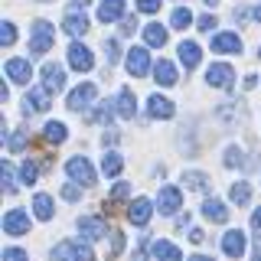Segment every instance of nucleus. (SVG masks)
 Returning <instances> with one entry per match:
<instances>
[{"label":"nucleus","instance_id":"f257e3e1","mask_svg":"<svg viewBox=\"0 0 261 261\" xmlns=\"http://www.w3.org/2000/svg\"><path fill=\"white\" fill-rule=\"evenodd\" d=\"M56 46V27L49 20H36L30 33V56H43Z\"/></svg>","mask_w":261,"mask_h":261},{"label":"nucleus","instance_id":"f03ea898","mask_svg":"<svg viewBox=\"0 0 261 261\" xmlns=\"http://www.w3.org/2000/svg\"><path fill=\"white\" fill-rule=\"evenodd\" d=\"M53 261H95V251L85 239L82 242H59L53 248Z\"/></svg>","mask_w":261,"mask_h":261},{"label":"nucleus","instance_id":"7ed1b4c3","mask_svg":"<svg viewBox=\"0 0 261 261\" xmlns=\"http://www.w3.org/2000/svg\"><path fill=\"white\" fill-rule=\"evenodd\" d=\"M53 88L49 85H33L30 95L23 98V114H39V111H49V105H53Z\"/></svg>","mask_w":261,"mask_h":261},{"label":"nucleus","instance_id":"20e7f679","mask_svg":"<svg viewBox=\"0 0 261 261\" xmlns=\"http://www.w3.org/2000/svg\"><path fill=\"white\" fill-rule=\"evenodd\" d=\"M65 173L72 176V183H82V186H95V170H92V160L85 153H75L69 163H65Z\"/></svg>","mask_w":261,"mask_h":261},{"label":"nucleus","instance_id":"39448f33","mask_svg":"<svg viewBox=\"0 0 261 261\" xmlns=\"http://www.w3.org/2000/svg\"><path fill=\"white\" fill-rule=\"evenodd\" d=\"M95 95H98V88L92 85V82H82V85H75L69 92V98H65V105H69V111H75V114H82L88 108V105L95 101Z\"/></svg>","mask_w":261,"mask_h":261},{"label":"nucleus","instance_id":"423d86ee","mask_svg":"<svg viewBox=\"0 0 261 261\" xmlns=\"http://www.w3.org/2000/svg\"><path fill=\"white\" fill-rule=\"evenodd\" d=\"M75 228L82 232V239H85V242H101L105 235H108V222H105L101 216H79Z\"/></svg>","mask_w":261,"mask_h":261},{"label":"nucleus","instance_id":"0eeeda50","mask_svg":"<svg viewBox=\"0 0 261 261\" xmlns=\"http://www.w3.org/2000/svg\"><path fill=\"white\" fill-rule=\"evenodd\" d=\"M150 216H153V202H150V199H144V196L130 199V206H127V222H130V225L144 228L147 222H150Z\"/></svg>","mask_w":261,"mask_h":261},{"label":"nucleus","instance_id":"6e6552de","mask_svg":"<svg viewBox=\"0 0 261 261\" xmlns=\"http://www.w3.org/2000/svg\"><path fill=\"white\" fill-rule=\"evenodd\" d=\"M157 206H160V216H176L179 206H183V193H179L176 186H160Z\"/></svg>","mask_w":261,"mask_h":261},{"label":"nucleus","instance_id":"1a4fd4ad","mask_svg":"<svg viewBox=\"0 0 261 261\" xmlns=\"http://www.w3.org/2000/svg\"><path fill=\"white\" fill-rule=\"evenodd\" d=\"M206 82H209L212 88H232L235 69H232V65H225V62H212L209 69H206Z\"/></svg>","mask_w":261,"mask_h":261},{"label":"nucleus","instance_id":"9d476101","mask_svg":"<svg viewBox=\"0 0 261 261\" xmlns=\"http://www.w3.org/2000/svg\"><path fill=\"white\" fill-rule=\"evenodd\" d=\"M69 65H72L75 72H92V69H95L92 49L82 46V43H72V46H69Z\"/></svg>","mask_w":261,"mask_h":261},{"label":"nucleus","instance_id":"9b49d317","mask_svg":"<svg viewBox=\"0 0 261 261\" xmlns=\"http://www.w3.org/2000/svg\"><path fill=\"white\" fill-rule=\"evenodd\" d=\"M4 72H7V79H10L13 85H30V79H33V65H30V59H7Z\"/></svg>","mask_w":261,"mask_h":261},{"label":"nucleus","instance_id":"f8f14e48","mask_svg":"<svg viewBox=\"0 0 261 261\" xmlns=\"http://www.w3.org/2000/svg\"><path fill=\"white\" fill-rule=\"evenodd\" d=\"M245 248H248V239H245L242 228H228V232L222 235V251L228 258H242Z\"/></svg>","mask_w":261,"mask_h":261},{"label":"nucleus","instance_id":"ddd939ff","mask_svg":"<svg viewBox=\"0 0 261 261\" xmlns=\"http://www.w3.org/2000/svg\"><path fill=\"white\" fill-rule=\"evenodd\" d=\"M124 59H127V72H130V75L141 79V75H147V72H150V56H147L144 46H134V49L124 56Z\"/></svg>","mask_w":261,"mask_h":261},{"label":"nucleus","instance_id":"4468645a","mask_svg":"<svg viewBox=\"0 0 261 261\" xmlns=\"http://www.w3.org/2000/svg\"><path fill=\"white\" fill-rule=\"evenodd\" d=\"M4 232L7 235H27L30 232V216L23 209H10L4 216Z\"/></svg>","mask_w":261,"mask_h":261},{"label":"nucleus","instance_id":"2eb2a0df","mask_svg":"<svg viewBox=\"0 0 261 261\" xmlns=\"http://www.w3.org/2000/svg\"><path fill=\"white\" fill-rule=\"evenodd\" d=\"M150 255L157 261H183V251H179L173 242H167V239H153L150 242Z\"/></svg>","mask_w":261,"mask_h":261},{"label":"nucleus","instance_id":"dca6fc26","mask_svg":"<svg viewBox=\"0 0 261 261\" xmlns=\"http://www.w3.org/2000/svg\"><path fill=\"white\" fill-rule=\"evenodd\" d=\"M147 111H150V118H157V121H170L173 118V101L163 98V95H150L147 98Z\"/></svg>","mask_w":261,"mask_h":261},{"label":"nucleus","instance_id":"f3484780","mask_svg":"<svg viewBox=\"0 0 261 261\" xmlns=\"http://www.w3.org/2000/svg\"><path fill=\"white\" fill-rule=\"evenodd\" d=\"M176 56H179V62H183V69L190 72V69H196L199 65V56H202V49L193 43V39H183V43L176 46Z\"/></svg>","mask_w":261,"mask_h":261},{"label":"nucleus","instance_id":"a211bd4d","mask_svg":"<svg viewBox=\"0 0 261 261\" xmlns=\"http://www.w3.org/2000/svg\"><path fill=\"white\" fill-rule=\"evenodd\" d=\"M209 46H212V53H242L239 33H216Z\"/></svg>","mask_w":261,"mask_h":261},{"label":"nucleus","instance_id":"6ab92c4d","mask_svg":"<svg viewBox=\"0 0 261 261\" xmlns=\"http://www.w3.org/2000/svg\"><path fill=\"white\" fill-rule=\"evenodd\" d=\"M98 20L101 23L124 20V0H101V4H98Z\"/></svg>","mask_w":261,"mask_h":261},{"label":"nucleus","instance_id":"aec40b11","mask_svg":"<svg viewBox=\"0 0 261 261\" xmlns=\"http://www.w3.org/2000/svg\"><path fill=\"white\" fill-rule=\"evenodd\" d=\"M202 216H206L209 222L222 225L225 219H228V209H225V202H222V199H212V196H206V199H202Z\"/></svg>","mask_w":261,"mask_h":261},{"label":"nucleus","instance_id":"412c9836","mask_svg":"<svg viewBox=\"0 0 261 261\" xmlns=\"http://www.w3.org/2000/svg\"><path fill=\"white\" fill-rule=\"evenodd\" d=\"M43 85H49L53 92H62L65 88V69L56 62H46L43 65Z\"/></svg>","mask_w":261,"mask_h":261},{"label":"nucleus","instance_id":"4be33fe9","mask_svg":"<svg viewBox=\"0 0 261 261\" xmlns=\"http://www.w3.org/2000/svg\"><path fill=\"white\" fill-rule=\"evenodd\" d=\"M114 111H118L121 118H130V121H134L137 98H134V92H130V88H121V92H118V98H114Z\"/></svg>","mask_w":261,"mask_h":261},{"label":"nucleus","instance_id":"5701e85b","mask_svg":"<svg viewBox=\"0 0 261 261\" xmlns=\"http://www.w3.org/2000/svg\"><path fill=\"white\" fill-rule=\"evenodd\" d=\"M33 216L43 219V222H49V219L56 216V206H53V196H49V193H36V196H33Z\"/></svg>","mask_w":261,"mask_h":261},{"label":"nucleus","instance_id":"b1692460","mask_svg":"<svg viewBox=\"0 0 261 261\" xmlns=\"http://www.w3.org/2000/svg\"><path fill=\"white\" fill-rule=\"evenodd\" d=\"M62 30L69 33V36H85V33H88V16L85 13H65Z\"/></svg>","mask_w":261,"mask_h":261},{"label":"nucleus","instance_id":"393cba45","mask_svg":"<svg viewBox=\"0 0 261 261\" xmlns=\"http://www.w3.org/2000/svg\"><path fill=\"white\" fill-rule=\"evenodd\" d=\"M153 79H157V85H176V69L170 59H157V65H153Z\"/></svg>","mask_w":261,"mask_h":261},{"label":"nucleus","instance_id":"a878e982","mask_svg":"<svg viewBox=\"0 0 261 261\" xmlns=\"http://www.w3.org/2000/svg\"><path fill=\"white\" fill-rule=\"evenodd\" d=\"M167 27L163 23H147V30H144V43L147 46H167Z\"/></svg>","mask_w":261,"mask_h":261},{"label":"nucleus","instance_id":"bb28decb","mask_svg":"<svg viewBox=\"0 0 261 261\" xmlns=\"http://www.w3.org/2000/svg\"><path fill=\"white\" fill-rule=\"evenodd\" d=\"M121 170H124V160H121L114 150H105V157H101V173L114 179V176H121Z\"/></svg>","mask_w":261,"mask_h":261},{"label":"nucleus","instance_id":"cd10ccee","mask_svg":"<svg viewBox=\"0 0 261 261\" xmlns=\"http://www.w3.org/2000/svg\"><path fill=\"white\" fill-rule=\"evenodd\" d=\"M43 137H46L49 144H56V147H59V144L65 141V137H69V127H65L62 121H49V124L43 127Z\"/></svg>","mask_w":261,"mask_h":261},{"label":"nucleus","instance_id":"c85d7f7f","mask_svg":"<svg viewBox=\"0 0 261 261\" xmlns=\"http://www.w3.org/2000/svg\"><path fill=\"white\" fill-rule=\"evenodd\" d=\"M183 186L193 193H206L209 190V176L206 173H196V170H186L183 173Z\"/></svg>","mask_w":261,"mask_h":261},{"label":"nucleus","instance_id":"c756f323","mask_svg":"<svg viewBox=\"0 0 261 261\" xmlns=\"http://www.w3.org/2000/svg\"><path fill=\"white\" fill-rule=\"evenodd\" d=\"M228 199H232L235 206H248V199H251V186L245 183V179H242V183H232V186H228Z\"/></svg>","mask_w":261,"mask_h":261},{"label":"nucleus","instance_id":"7c9ffc66","mask_svg":"<svg viewBox=\"0 0 261 261\" xmlns=\"http://www.w3.org/2000/svg\"><path fill=\"white\" fill-rule=\"evenodd\" d=\"M0 179H4V193H16V176H13V163L10 160H4L0 163Z\"/></svg>","mask_w":261,"mask_h":261},{"label":"nucleus","instance_id":"2f4dec72","mask_svg":"<svg viewBox=\"0 0 261 261\" xmlns=\"http://www.w3.org/2000/svg\"><path fill=\"white\" fill-rule=\"evenodd\" d=\"M111 111H114V105L101 101L92 114H88V121H92V124H111Z\"/></svg>","mask_w":261,"mask_h":261},{"label":"nucleus","instance_id":"473e14b6","mask_svg":"<svg viewBox=\"0 0 261 261\" xmlns=\"http://www.w3.org/2000/svg\"><path fill=\"white\" fill-rule=\"evenodd\" d=\"M20 179H23V183H36V179H39V167H36V160H23L20 163Z\"/></svg>","mask_w":261,"mask_h":261},{"label":"nucleus","instance_id":"72a5a7b5","mask_svg":"<svg viewBox=\"0 0 261 261\" xmlns=\"http://www.w3.org/2000/svg\"><path fill=\"white\" fill-rule=\"evenodd\" d=\"M222 160H225V167H228V170H235V167H245V163H242V160H245V153H242L235 144H232V147H225Z\"/></svg>","mask_w":261,"mask_h":261},{"label":"nucleus","instance_id":"f704fd0d","mask_svg":"<svg viewBox=\"0 0 261 261\" xmlns=\"http://www.w3.org/2000/svg\"><path fill=\"white\" fill-rule=\"evenodd\" d=\"M170 23H173L176 30H186V27L193 23V13L186 10V7H176V10H173V20H170Z\"/></svg>","mask_w":261,"mask_h":261},{"label":"nucleus","instance_id":"c9c22d12","mask_svg":"<svg viewBox=\"0 0 261 261\" xmlns=\"http://www.w3.org/2000/svg\"><path fill=\"white\" fill-rule=\"evenodd\" d=\"M0 43H4V46L16 43V27H13V23H4V27H0Z\"/></svg>","mask_w":261,"mask_h":261},{"label":"nucleus","instance_id":"e433bc0d","mask_svg":"<svg viewBox=\"0 0 261 261\" xmlns=\"http://www.w3.org/2000/svg\"><path fill=\"white\" fill-rule=\"evenodd\" d=\"M105 49V56H108V62H118V56H121V46H118V39H105L101 43Z\"/></svg>","mask_w":261,"mask_h":261},{"label":"nucleus","instance_id":"4c0bfd02","mask_svg":"<svg viewBox=\"0 0 261 261\" xmlns=\"http://www.w3.org/2000/svg\"><path fill=\"white\" fill-rule=\"evenodd\" d=\"M7 147H10V150H23V147H27V134H23V130H13V134L7 137Z\"/></svg>","mask_w":261,"mask_h":261},{"label":"nucleus","instance_id":"58836bf2","mask_svg":"<svg viewBox=\"0 0 261 261\" xmlns=\"http://www.w3.org/2000/svg\"><path fill=\"white\" fill-rule=\"evenodd\" d=\"M62 199H65V202H75V199H82L79 183H65V186H62Z\"/></svg>","mask_w":261,"mask_h":261},{"label":"nucleus","instance_id":"ea45409f","mask_svg":"<svg viewBox=\"0 0 261 261\" xmlns=\"http://www.w3.org/2000/svg\"><path fill=\"white\" fill-rule=\"evenodd\" d=\"M4 261H30V255L23 248H4Z\"/></svg>","mask_w":261,"mask_h":261},{"label":"nucleus","instance_id":"a19ab883","mask_svg":"<svg viewBox=\"0 0 261 261\" xmlns=\"http://www.w3.org/2000/svg\"><path fill=\"white\" fill-rule=\"evenodd\" d=\"M127 196H130V186L127 183H118L111 190V202H121V199H127Z\"/></svg>","mask_w":261,"mask_h":261},{"label":"nucleus","instance_id":"79ce46f5","mask_svg":"<svg viewBox=\"0 0 261 261\" xmlns=\"http://www.w3.org/2000/svg\"><path fill=\"white\" fill-rule=\"evenodd\" d=\"M134 30H137V16H124L121 20V36H134Z\"/></svg>","mask_w":261,"mask_h":261},{"label":"nucleus","instance_id":"37998d69","mask_svg":"<svg viewBox=\"0 0 261 261\" xmlns=\"http://www.w3.org/2000/svg\"><path fill=\"white\" fill-rule=\"evenodd\" d=\"M137 10H141V13H157L160 0H137Z\"/></svg>","mask_w":261,"mask_h":261},{"label":"nucleus","instance_id":"c03bdc74","mask_svg":"<svg viewBox=\"0 0 261 261\" xmlns=\"http://www.w3.org/2000/svg\"><path fill=\"white\" fill-rule=\"evenodd\" d=\"M118 141H121V134H118V130H105V134H101V144H105V150H108V147H114Z\"/></svg>","mask_w":261,"mask_h":261},{"label":"nucleus","instance_id":"a18cd8bd","mask_svg":"<svg viewBox=\"0 0 261 261\" xmlns=\"http://www.w3.org/2000/svg\"><path fill=\"white\" fill-rule=\"evenodd\" d=\"M216 23H219V20H216V16H212V13H206V16H199V30H202V33L216 30Z\"/></svg>","mask_w":261,"mask_h":261},{"label":"nucleus","instance_id":"49530a36","mask_svg":"<svg viewBox=\"0 0 261 261\" xmlns=\"http://www.w3.org/2000/svg\"><path fill=\"white\" fill-rule=\"evenodd\" d=\"M121 248H124V235H121V232H114V235H111V255H118Z\"/></svg>","mask_w":261,"mask_h":261},{"label":"nucleus","instance_id":"de8ad7c7","mask_svg":"<svg viewBox=\"0 0 261 261\" xmlns=\"http://www.w3.org/2000/svg\"><path fill=\"white\" fill-rule=\"evenodd\" d=\"M88 4H92V0H72V4H69V13H85Z\"/></svg>","mask_w":261,"mask_h":261},{"label":"nucleus","instance_id":"09e8293b","mask_svg":"<svg viewBox=\"0 0 261 261\" xmlns=\"http://www.w3.org/2000/svg\"><path fill=\"white\" fill-rule=\"evenodd\" d=\"M130 261H147V242L137 245V251H134V258H130Z\"/></svg>","mask_w":261,"mask_h":261},{"label":"nucleus","instance_id":"8fccbe9b","mask_svg":"<svg viewBox=\"0 0 261 261\" xmlns=\"http://www.w3.org/2000/svg\"><path fill=\"white\" fill-rule=\"evenodd\" d=\"M190 239H193V245H202V242H206V235H202L199 228H193V232H190Z\"/></svg>","mask_w":261,"mask_h":261},{"label":"nucleus","instance_id":"3c124183","mask_svg":"<svg viewBox=\"0 0 261 261\" xmlns=\"http://www.w3.org/2000/svg\"><path fill=\"white\" fill-rule=\"evenodd\" d=\"M251 225H255V228H261V206L255 209V216H251Z\"/></svg>","mask_w":261,"mask_h":261},{"label":"nucleus","instance_id":"603ef678","mask_svg":"<svg viewBox=\"0 0 261 261\" xmlns=\"http://www.w3.org/2000/svg\"><path fill=\"white\" fill-rule=\"evenodd\" d=\"M251 16H255V20H261V4L255 7V10H251Z\"/></svg>","mask_w":261,"mask_h":261},{"label":"nucleus","instance_id":"864d4df0","mask_svg":"<svg viewBox=\"0 0 261 261\" xmlns=\"http://www.w3.org/2000/svg\"><path fill=\"white\" fill-rule=\"evenodd\" d=\"M190 261H212V258H206V255H193Z\"/></svg>","mask_w":261,"mask_h":261},{"label":"nucleus","instance_id":"5fc2aeb1","mask_svg":"<svg viewBox=\"0 0 261 261\" xmlns=\"http://www.w3.org/2000/svg\"><path fill=\"white\" fill-rule=\"evenodd\" d=\"M202 4H206V7H216V4H219V0H202Z\"/></svg>","mask_w":261,"mask_h":261},{"label":"nucleus","instance_id":"6e6d98bb","mask_svg":"<svg viewBox=\"0 0 261 261\" xmlns=\"http://www.w3.org/2000/svg\"><path fill=\"white\" fill-rule=\"evenodd\" d=\"M258 56H261V46H258Z\"/></svg>","mask_w":261,"mask_h":261}]
</instances>
